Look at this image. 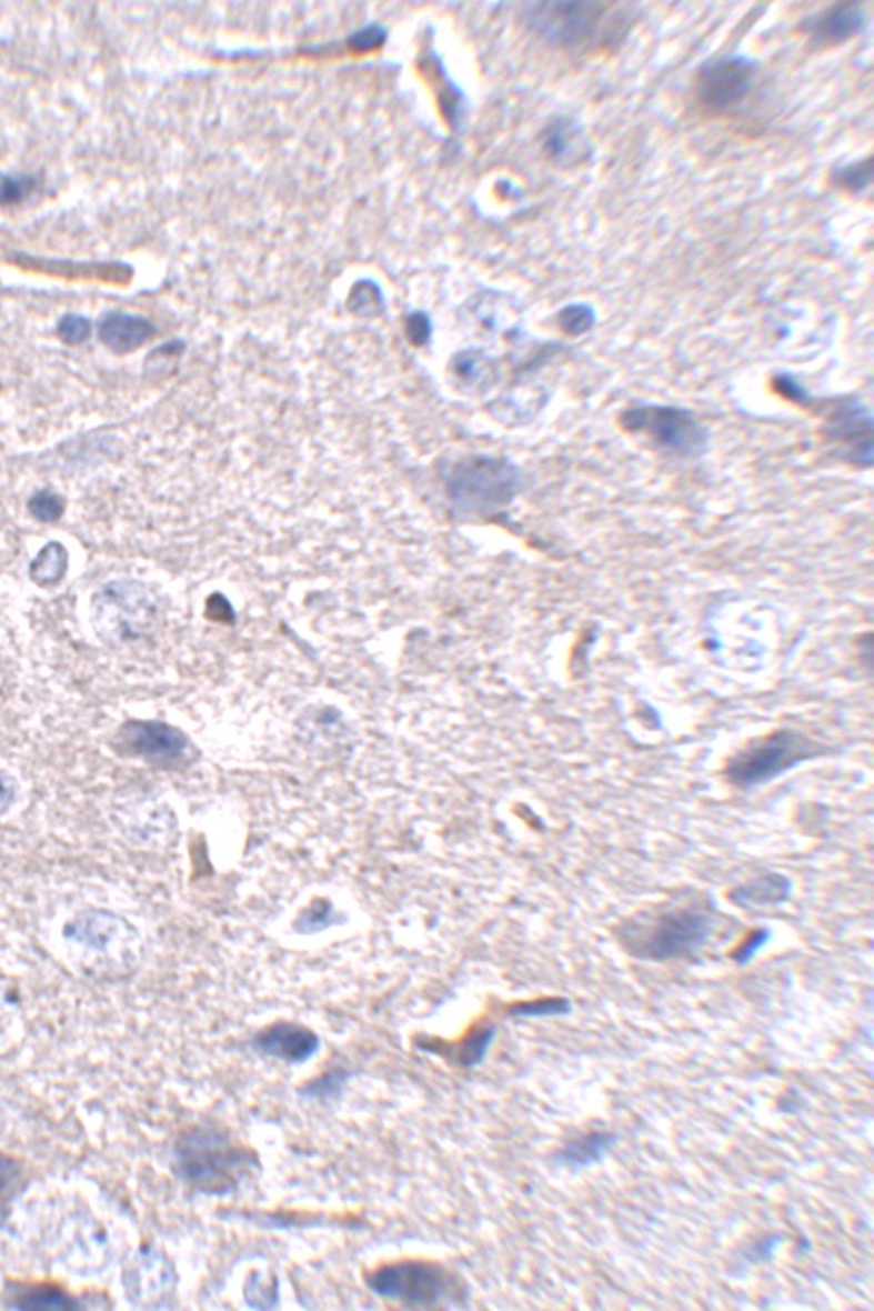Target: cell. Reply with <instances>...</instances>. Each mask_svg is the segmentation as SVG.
Listing matches in <instances>:
<instances>
[{"label":"cell","instance_id":"1","mask_svg":"<svg viewBox=\"0 0 874 1311\" xmlns=\"http://www.w3.org/2000/svg\"><path fill=\"white\" fill-rule=\"evenodd\" d=\"M614 4L607 2H530L525 4V18L530 27L553 47L580 49L600 40L616 27L627 22L610 24V16L616 13Z\"/></svg>","mask_w":874,"mask_h":1311},{"label":"cell","instance_id":"2","mask_svg":"<svg viewBox=\"0 0 874 1311\" xmlns=\"http://www.w3.org/2000/svg\"><path fill=\"white\" fill-rule=\"evenodd\" d=\"M713 920L695 910H677L665 917L647 922V927H634L623 935L625 949L643 960H677L697 953L711 938Z\"/></svg>","mask_w":874,"mask_h":1311},{"label":"cell","instance_id":"3","mask_svg":"<svg viewBox=\"0 0 874 1311\" xmlns=\"http://www.w3.org/2000/svg\"><path fill=\"white\" fill-rule=\"evenodd\" d=\"M368 1285L383 1299L404 1305L431 1308L449 1299H458V1279L442 1265L403 1261L383 1265L368 1277Z\"/></svg>","mask_w":874,"mask_h":1311},{"label":"cell","instance_id":"4","mask_svg":"<svg viewBox=\"0 0 874 1311\" xmlns=\"http://www.w3.org/2000/svg\"><path fill=\"white\" fill-rule=\"evenodd\" d=\"M817 752L815 743L801 732L778 730L750 743L729 765V779L740 787H754L783 774Z\"/></svg>","mask_w":874,"mask_h":1311},{"label":"cell","instance_id":"5","mask_svg":"<svg viewBox=\"0 0 874 1311\" xmlns=\"http://www.w3.org/2000/svg\"><path fill=\"white\" fill-rule=\"evenodd\" d=\"M621 427L630 433H645L659 447L677 456H697L706 447V431L693 411L672 404H634L621 418Z\"/></svg>","mask_w":874,"mask_h":1311},{"label":"cell","instance_id":"6","mask_svg":"<svg viewBox=\"0 0 874 1311\" xmlns=\"http://www.w3.org/2000/svg\"><path fill=\"white\" fill-rule=\"evenodd\" d=\"M519 488V470L505 459L472 458L455 466L449 492L451 499L472 512L508 503Z\"/></svg>","mask_w":874,"mask_h":1311},{"label":"cell","instance_id":"7","mask_svg":"<svg viewBox=\"0 0 874 1311\" xmlns=\"http://www.w3.org/2000/svg\"><path fill=\"white\" fill-rule=\"evenodd\" d=\"M756 62L743 56H724L700 66L695 74V94L706 112H729L750 94Z\"/></svg>","mask_w":874,"mask_h":1311},{"label":"cell","instance_id":"8","mask_svg":"<svg viewBox=\"0 0 874 1311\" xmlns=\"http://www.w3.org/2000/svg\"><path fill=\"white\" fill-rule=\"evenodd\" d=\"M826 431L837 442H844L853 451V459L871 466L873 461V418L871 411L857 400L846 398L833 411Z\"/></svg>","mask_w":874,"mask_h":1311},{"label":"cell","instance_id":"9","mask_svg":"<svg viewBox=\"0 0 874 1311\" xmlns=\"http://www.w3.org/2000/svg\"><path fill=\"white\" fill-rule=\"evenodd\" d=\"M121 741L132 754L151 761H173L187 748V737L178 728L153 721H135L125 725Z\"/></svg>","mask_w":874,"mask_h":1311},{"label":"cell","instance_id":"10","mask_svg":"<svg viewBox=\"0 0 874 1311\" xmlns=\"http://www.w3.org/2000/svg\"><path fill=\"white\" fill-rule=\"evenodd\" d=\"M868 11L862 2H840L811 22L813 44H842L866 29Z\"/></svg>","mask_w":874,"mask_h":1311},{"label":"cell","instance_id":"11","mask_svg":"<svg viewBox=\"0 0 874 1311\" xmlns=\"http://www.w3.org/2000/svg\"><path fill=\"white\" fill-rule=\"evenodd\" d=\"M542 149L549 160L560 167L580 164L591 158V147L580 130L577 121L571 117H557L542 131Z\"/></svg>","mask_w":874,"mask_h":1311},{"label":"cell","instance_id":"12","mask_svg":"<svg viewBox=\"0 0 874 1311\" xmlns=\"http://www.w3.org/2000/svg\"><path fill=\"white\" fill-rule=\"evenodd\" d=\"M184 1165L189 1170V1177L195 1182H221L228 1180V1170L237 1163V1159L232 1157V1150L221 1148V1143L210 1141L203 1137V1141H198L193 1145H187L184 1152Z\"/></svg>","mask_w":874,"mask_h":1311},{"label":"cell","instance_id":"13","mask_svg":"<svg viewBox=\"0 0 874 1311\" xmlns=\"http://www.w3.org/2000/svg\"><path fill=\"white\" fill-rule=\"evenodd\" d=\"M259 1045L265 1053L282 1060H304L318 1049V1039L307 1028L278 1023L259 1037Z\"/></svg>","mask_w":874,"mask_h":1311},{"label":"cell","instance_id":"14","mask_svg":"<svg viewBox=\"0 0 874 1311\" xmlns=\"http://www.w3.org/2000/svg\"><path fill=\"white\" fill-rule=\"evenodd\" d=\"M151 334V324L144 318L130 313H108L99 327L101 341L114 352H130L140 343H144Z\"/></svg>","mask_w":874,"mask_h":1311},{"label":"cell","instance_id":"15","mask_svg":"<svg viewBox=\"0 0 874 1311\" xmlns=\"http://www.w3.org/2000/svg\"><path fill=\"white\" fill-rule=\"evenodd\" d=\"M792 885L790 879L781 874H763L754 881H747L733 890V899L743 908H765V905H781L790 899Z\"/></svg>","mask_w":874,"mask_h":1311},{"label":"cell","instance_id":"16","mask_svg":"<svg viewBox=\"0 0 874 1311\" xmlns=\"http://www.w3.org/2000/svg\"><path fill=\"white\" fill-rule=\"evenodd\" d=\"M616 1137L610 1132H589L562 1148L557 1154L562 1165L569 1168H589L604 1161L605 1154L612 1150Z\"/></svg>","mask_w":874,"mask_h":1311},{"label":"cell","instance_id":"17","mask_svg":"<svg viewBox=\"0 0 874 1311\" xmlns=\"http://www.w3.org/2000/svg\"><path fill=\"white\" fill-rule=\"evenodd\" d=\"M451 368H453V377H458L460 383L469 386L472 390L490 388L496 377L494 359L485 350H476V348L462 350L460 354H455Z\"/></svg>","mask_w":874,"mask_h":1311},{"label":"cell","instance_id":"18","mask_svg":"<svg viewBox=\"0 0 874 1311\" xmlns=\"http://www.w3.org/2000/svg\"><path fill=\"white\" fill-rule=\"evenodd\" d=\"M494 1025H481L476 1030H472L471 1034L460 1041L458 1045H449V1048H435L433 1051L444 1053L446 1058H453L460 1067H476L479 1062H483L488 1049L494 1041Z\"/></svg>","mask_w":874,"mask_h":1311},{"label":"cell","instance_id":"19","mask_svg":"<svg viewBox=\"0 0 874 1311\" xmlns=\"http://www.w3.org/2000/svg\"><path fill=\"white\" fill-rule=\"evenodd\" d=\"M67 549L60 542L47 544L31 564V580L40 587H56L67 576Z\"/></svg>","mask_w":874,"mask_h":1311},{"label":"cell","instance_id":"20","mask_svg":"<svg viewBox=\"0 0 874 1311\" xmlns=\"http://www.w3.org/2000/svg\"><path fill=\"white\" fill-rule=\"evenodd\" d=\"M13 1303L18 1308H27V1310H64V1308H72L68 1294L62 1290L53 1288V1285H29L22 1288L16 1297Z\"/></svg>","mask_w":874,"mask_h":1311},{"label":"cell","instance_id":"21","mask_svg":"<svg viewBox=\"0 0 874 1311\" xmlns=\"http://www.w3.org/2000/svg\"><path fill=\"white\" fill-rule=\"evenodd\" d=\"M573 1010L571 1001L564 997H544L534 1001H521L510 1008V1017L514 1019H551L564 1017Z\"/></svg>","mask_w":874,"mask_h":1311},{"label":"cell","instance_id":"22","mask_svg":"<svg viewBox=\"0 0 874 1311\" xmlns=\"http://www.w3.org/2000/svg\"><path fill=\"white\" fill-rule=\"evenodd\" d=\"M833 182L837 187L855 193V196L868 191L871 189V182H873V158L868 156L864 160H857V162H851V164H844V167L835 169Z\"/></svg>","mask_w":874,"mask_h":1311},{"label":"cell","instance_id":"23","mask_svg":"<svg viewBox=\"0 0 874 1311\" xmlns=\"http://www.w3.org/2000/svg\"><path fill=\"white\" fill-rule=\"evenodd\" d=\"M557 324H560L564 334H569V337H582V334H586L591 328L597 324V313H595V309L591 304H584V302L566 304L557 313Z\"/></svg>","mask_w":874,"mask_h":1311},{"label":"cell","instance_id":"24","mask_svg":"<svg viewBox=\"0 0 874 1311\" xmlns=\"http://www.w3.org/2000/svg\"><path fill=\"white\" fill-rule=\"evenodd\" d=\"M350 307L361 316H376L383 309V296L374 282H359L352 291Z\"/></svg>","mask_w":874,"mask_h":1311},{"label":"cell","instance_id":"25","mask_svg":"<svg viewBox=\"0 0 874 1311\" xmlns=\"http://www.w3.org/2000/svg\"><path fill=\"white\" fill-rule=\"evenodd\" d=\"M29 510H31V514H33L36 519H40V521H49V523H51V521H58V519L62 517V512H64V501H62L58 494H53V492H40V494H36V497L31 499V503H29Z\"/></svg>","mask_w":874,"mask_h":1311},{"label":"cell","instance_id":"26","mask_svg":"<svg viewBox=\"0 0 874 1311\" xmlns=\"http://www.w3.org/2000/svg\"><path fill=\"white\" fill-rule=\"evenodd\" d=\"M770 938H772V933H770L767 929H756V931H752V933H750V935L743 940V944H741L740 949L733 953V960H735L740 967H745V964H747V962H752V960L756 958V953H759V951H761V949H763V947L770 942Z\"/></svg>","mask_w":874,"mask_h":1311},{"label":"cell","instance_id":"27","mask_svg":"<svg viewBox=\"0 0 874 1311\" xmlns=\"http://www.w3.org/2000/svg\"><path fill=\"white\" fill-rule=\"evenodd\" d=\"M385 40H388V31L379 24H370L350 38V47L356 51H372V49H379Z\"/></svg>","mask_w":874,"mask_h":1311},{"label":"cell","instance_id":"28","mask_svg":"<svg viewBox=\"0 0 874 1311\" xmlns=\"http://www.w3.org/2000/svg\"><path fill=\"white\" fill-rule=\"evenodd\" d=\"M31 187L33 184L29 178H16V176L0 178V203H16V201L24 199L29 196Z\"/></svg>","mask_w":874,"mask_h":1311},{"label":"cell","instance_id":"29","mask_svg":"<svg viewBox=\"0 0 874 1311\" xmlns=\"http://www.w3.org/2000/svg\"><path fill=\"white\" fill-rule=\"evenodd\" d=\"M404 328H406V337H409V341L413 346H424L431 339V334H433V327H431L429 316L426 313H420V311L418 313H411L406 318Z\"/></svg>","mask_w":874,"mask_h":1311},{"label":"cell","instance_id":"30","mask_svg":"<svg viewBox=\"0 0 874 1311\" xmlns=\"http://www.w3.org/2000/svg\"><path fill=\"white\" fill-rule=\"evenodd\" d=\"M60 337L70 346H77L90 337V322L81 316H67L60 324Z\"/></svg>","mask_w":874,"mask_h":1311},{"label":"cell","instance_id":"31","mask_svg":"<svg viewBox=\"0 0 874 1311\" xmlns=\"http://www.w3.org/2000/svg\"><path fill=\"white\" fill-rule=\"evenodd\" d=\"M774 388L778 390V393H783L785 398H790V400H794L798 404H808L807 390L792 374H778L774 379Z\"/></svg>","mask_w":874,"mask_h":1311},{"label":"cell","instance_id":"32","mask_svg":"<svg viewBox=\"0 0 874 1311\" xmlns=\"http://www.w3.org/2000/svg\"><path fill=\"white\" fill-rule=\"evenodd\" d=\"M16 798V783L11 781V777L0 772V813H4Z\"/></svg>","mask_w":874,"mask_h":1311},{"label":"cell","instance_id":"33","mask_svg":"<svg viewBox=\"0 0 874 1311\" xmlns=\"http://www.w3.org/2000/svg\"><path fill=\"white\" fill-rule=\"evenodd\" d=\"M16 1177H18V1165L11 1159L0 1154V1191L7 1189L16 1180Z\"/></svg>","mask_w":874,"mask_h":1311}]
</instances>
